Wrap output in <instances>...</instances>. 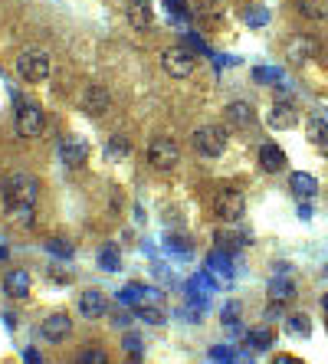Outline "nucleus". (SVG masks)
Wrapping results in <instances>:
<instances>
[{
	"mask_svg": "<svg viewBox=\"0 0 328 364\" xmlns=\"http://www.w3.org/2000/svg\"><path fill=\"white\" fill-rule=\"evenodd\" d=\"M37 194H40L37 177L10 174L4 181V213H7V220L17 223V227H30L33 211H37Z\"/></svg>",
	"mask_w": 328,
	"mask_h": 364,
	"instance_id": "1",
	"label": "nucleus"
},
{
	"mask_svg": "<svg viewBox=\"0 0 328 364\" xmlns=\"http://www.w3.org/2000/svg\"><path fill=\"white\" fill-rule=\"evenodd\" d=\"M178 161H181V144L174 138L161 134V138H154L148 144V164L154 171H171V168H178Z\"/></svg>",
	"mask_w": 328,
	"mask_h": 364,
	"instance_id": "2",
	"label": "nucleus"
},
{
	"mask_svg": "<svg viewBox=\"0 0 328 364\" xmlns=\"http://www.w3.org/2000/svg\"><path fill=\"white\" fill-rule=\"evenodd\" d=\"M17 73L27 82H43L49 76V56L43 49H23L17 56Z\"/></svg>",
	"mask_w": 328,
	"mask_h": 364,
	"instance_id": "3",
	"label": "nucleus"
},
{
	"mask_svg": "<svg viewBox=\"0 0 328 364\" xmlns=\"http://www.w3.org/2000/svg\"><path fill=\"white\" fill-rule=\"evenodd\" d=\"M161 66H164V73H168L171 79H188L190 73H194L197 59L188 46H168L161 53Z\"/></svg>",
	"mask_w": 328,
	"mask_h": 364,
	"instance_id": "4",
	"label": "nucleus"
},
{
	"mask_svg": "<svg viewBox=\"0 0 328 364\" xmlns=\"http://www.w3.org/2000/svg\"><path fill=\"white\" fill-rule=\"evenodd\" d=\"M194 148H197V154H204V158H220L226 148V132L217 128V125H204V128L194 132Z\"/></svg>",
	"mask_w": 328,
	"mask_h": 364,
	"instance_id": "5",
	"label": "nucleus"
},
{
	"mask_svg": "<svg viewBox=\"0 0 328 364\" xmlns=\"http://www.w3.org/2000/svg\"><path fill=\"white\" fill-rule=\"evenodd\" d=\"M47 128V115H43V108L37 102H23L17 108V132L20 138H40Z\"/></svg>",
	"mask_w": 328,
	"mask_h": 364,
	"instance_id": "6",
	"label": "nucleus"
},
{
	"mask_svg": "<svg viewBox=\"0 0 328 364\" xmlns=\"http://www.w3.org/2000/svg\"><path fill=\"white\" fill-rule=\"evenodd\" d=\"M246 211V197L240 191H233V187H226V191L217 194V201H214V213L220 217L224 223H236L240 217H243Z\"/></svg>",
	"mask_w": 328,
	"mask_h": 364,
	"instance_id": "7",
	"label": "nucleus"
},
{
	"mask_svg": "<svg viewBox=\"0 0 328 364\" xmlns=\"http://www.w3.org/2000/svg\"><path fill=\"white\" fill-rule=\"evenodd\" d=\"M319 53H322V43L315 37H302V33H296V37H289V43H286V59L296 63V66L315 59Z\"/></svg>",
	"mask_w": 328,
	"mask_h": 364,
	"instance_id": "8",
	"label": "nucleus"
},
{
	"mask_svg": "<svg viewBox=\"0 0 328 364\" xmlns=\"http://www.w3.org/2000/svg\"><path fill=\"white\" fill-rule=\"evenodd\" d=\"M73 332V318L66 315V312H53V315H47L43 322H40V338L43 341H49V345H59V341H66V335Z\"/></svg>",
	"mask_w": 328,
	"mask_h": 364,
	"instance_id": "9",
	"label": "nucleus"
},
{
	"mask_svg": "<svg viewBox=\"0 0 328 364\" xmlns=\"http://www.w3.org/2000/svg\"><path fill=\"white\" fill-rule=\"evenodd\" d=\"M296 122H299V108L292 106L289 99L272 102V108H269V128L272 132H289Z\"/></svg>",
	"mask_w": 328,
	"mask_h": 364,
	"instance_id": "10",
	"label": "nucleus"
},
{
	"mask_svg": "<svg viewBox=\"0 0 328 364\" xmlns=\"http://www.w3.org/2000/svg\"><path fill=\"white\" fill-rule=\"evenodd\" d=\"M59 161H63L66 168H83V164L89 161V144L79 142V138H66V142L59 144Z\"/></svg>",
	"mask_w": 328,
	"mask_h": 364,
	"instance_id": "11",
	"label": "nucleus"
},
{
	"mask_svg": "<svg viewBox=\"0 0 328 364\" xmlns=\"http://www.w3.org/2000/svg\"><path fill=\"white\" fill-rule=\"evenodd\" d=\"M79 312H83L85 318H102L105 312H109V299H105V292H99V289H85L83 296H79Z\"/></svg>",
	"mask_w": 328,
	"mask_h": 364,
	"instance_id": "12",
	"label": "nucleus"
},
{
	"mask_svg": "<svg viewBox=\"0 0 328 364\" xmlns=\"http://www.w3.org/2000/svg\"><path fill=\"white\" fill-rule=\"evenodd\" d=\"M30 286H33V279H30L27 269H10L7 276H4V292L10 299H27Z\"/></svg>",
	"mask_w": 328,
	"mask_h": 364,
	"instance_id": "13",
	"label": "nucleus"
},
{
	"mask_svg": "<svg viewBox=\"0 0 328 364\" xmlns=\"http://www.w3.org/2000/svg\"><path fill=\"white\" fill-rule=\"evenodd\" d=\"M109 106H112V96H109V89L89 86V89L83 92V108L89 112V115H102Z\"/></svg>",
	"mask_w": 328,
	"mask_h": 364,
	"instance_id": "14",
	"label": "nucleus"
},
{
	"mask_svg": "<svg viewBox=\"0 0 328 364\" xmlns=\"http://www.w3.org/2000/svg\"><path fill=\"white\" fill-rule=\"evenodd\" d=\"M286 161H289V158H286V151H282L279 144H272V142H266L260 148V168L266 174H276V171H282V168H286Z\"/></svg>",
	"mask_w": 328,
	"mask_h": 364,
	"instance_id": "15",
	"label": "nucleus"
},
{
	"mask_svg": "<svg viewBox=\"0 0 328 364\" xmlns=\"http://www.w3.org/2000/svg\"><path fill=\"white\" fill-rule=\"evenodd\" d=\"M226 122L233 128H253L256 125V108L250 102H230L226 106Z\"/></svg>",
	"mask_w": 328,
	"mask_h": 364,
	"instance_id": "16",
	"label": "nucleus"
},
{
	"mask_svg": "<svg viewBox=\"0 0 328 364\" xmlns=\"http://www.w3.org/2000/svg\"><path fill=\"white\" fill-rule=\"evenodd\" d=\"M289 187H292V194H296L299 201H309V197H315V194H319V184H315V177H312V174H302V171H296L289 177Z\"/></svg>",
	"mask_w": 328,
	"mask_h": 364,
	"instance_id": "17",
	"label": "nucleus"
},
{
	"mask_svg": "<svg viewBox=\"0 0 328 364\" xmlns=\"http://www.w3.org/2000/svg\"><path fill=\"white\" fill-rule=\"evenodd\" d=\"M272 341H276V335H272L269 325H260V328H250V332H246V348H250V351H269Z\"/></svg>",
	"mask_w": 328,
	"mask_h": 364,
	"instance_id": "18",
	"label": "nucleus"
},
{
	"mask_svg": "<svg viewBox=\"0 0 328 364\" xmlns=\"http://www.w3.org/2000/svg\"><path fill=\"white\" fill-rule=\"evenodd\" d=\"M246 243H250L246 240V233H236V230H220L217 233V249H224L226 256H236Z\"/></svg>",
	"mask_w": 328,
	"mask_h": 364,
	"instance_id": "19",
	"label": "nucleus"
},
{
	"mask_svg": "<svg viewBox=\"0 0 328 364\" xmlns=\"http://www.w3.org/2000/svg\"><path fill=\"white\" fill-rule=\"evenodd\" d=\"M292 299H296V286H292V279H286V276L269 279V302L282 306V302H292Z\"/></svg>",
	"mask_w": 328,
	"mask_h": 364,
	"instance_id": "20",
	"label": "nucleus"
},
{
	"mask_svg": "<svg viewBox=\"0 0 328 364\" xmlns=\"http://www.w3.org/2000/svg\"><path fill=\"white\" fill-rule=\"evenodd\" d=\"M128 20L135 30L151 27V4L148 0H128Z\"/></svg>",
	"mask_w": 328,
	"mask_h": 364,
	"instance_id": "21",
	"label": "nucleus"
},
{
	"mask_svg": "<svg viewBox=\"0 0 328 364\" xmlns=\"http://www.w3.org/2000/svg\"><path fill=\"white\" fill-rule=\"evenodd\" d=\"M135 315L141 318V322H148V325H164L168 318H164V308L158 306V302H141V306H135Z\"/></svg>",
	"mask_w": 328,
	"mask_h": 364,
	"instance_id": "22",
	"label": "nucleus"
},
{
	"mask_svg": "<svg viewBox=\"0 0 328 364\" xmlns=\"http://www.w3.org/2000/svg\"><path fill=\"white\" fill-rule=\"evenodd\" d=\"M99 266H102L105 272H119V269H122V253H119L115 243H105V246L99 249Z\"/></svg>",
	"mask_w": 328,
	"mask_h": 364,
	"instance_id": "23",
	"label": "nucleus"
},
{
	"mask_svg": "<svg viewBox=\"0 0 328 364\" xmlns=\"http://www.w3.org/2000/svg\"><path fill=\"white\" fill-rule=\"evenodd\" d=\"M305 128H309V132H305V138H309L312 144H328V122L325 118H319V115H312L309 122H305Z\"/></svg>",
	"mask_w": 328,
	"mask_h": 364,
	"instance_id": "24",
	"label": "nucleus"
},
{
	"mask_svg": "<svg viewBox=\"0 0 328 364\" xmlns=\"http://www.w3.org/2000/svg\"><path fill=\"white\" fill-rule=\"evenodd\" d=\"M119 302H122V306H141V302H148V289L141 286V282H128V286L119 292Z\"/></svg>",
	"mask_w": 328,
	"mask_h": 364,
	"instance_id": "25",
	"label": "nucleus"
},
{
	"mask_svg": "<svg viewBox=\"0 0 328 364\" xmlns=\"http://www.w3.org/2000/svg\"><path fill=\"white\" fill-rule=\"evenodd\" d=\"M302 10V17L309 20H325L328 17V0H296Z\"/></svg>",
	"mask_w": 328,
	"mask_h": 364,
	"instance_id": "26",
	"label": "nucleus"
},
{
	"mask_svg": "<svg viewBox=\"0 0 328 364\" xmlns=\"http://www.w3.org/2000/svg\"><path fill=\"white\" fill-rule=\"evenodd\" d=\"M131 154V144H128V138H109V144H105V158L109 161H122V158H128Z\"/></svg>",
	"mask_w": 328,
	"mask_h": 364,
	"instance_id": "27",
	"label": "nucleus"
},
{
	"mask_svg": "<svg viewBox=\"0 0 328 364\" xmlns=\"http://www.w3.org/2000/svg\"><path fill=\"white\" fill-rule=\"evenodd\" d=\"M73 364H109V355H105V348L89 345V348H83V351L75 355Z\"/></svg>",
	"mask_w": 328,
	"mask_h": 364,
	"instance_id": "28",
	"label": "nucleus"
},
{
	"mask_svg": "<svg viewBox=\"0 0 328 364\" xmlns=\"http://www.w3.org/2000/svg\"><path fill=\"white\" fill-rule=\"evenodd\" d=\"M286 328H289V335H296V338H309L312 335L309 315H289L286 318Z\"/></svg>",
	"mask_w": 328,
	"mask_h": 364,
	"instance_id": "29",
	"label": "nucleus"
},
{
	"mask_svg": "<svg viewBox=\"0 0 328 364\" xmlns=\"http://www.w3.org/2000/svg\"><path fill=\"white\" fill-rule=\"evenodd\" d=\"M210 361H220V364H243L246 358L236 351V348H210Z\"/></svg>",
	"mask_w": 328,
	"mask_h": 364,
	"instance_id": "30",
	"label": "nucleus"
},
{
	"mask_svg": "<svg viewBox=\"0 0 328 364\" xmlns=\"http://www.w3.org/2000/svg\"><path fill=\"white\" fill-rule=\"evenodd\" d=\"M207 266L214 269V272H224V276H230V272H233V266H230V256H226L224 249H217V246H214V253L207 256Z\"/></svg>",
	"mask_w": 328,
	"mask_h": 364,
	"instance_id": "31",
	"label": "nucleus"
},
{
	"mask_svg": "<svg viewBox=\"0 0 328 364\" xmlns=\"http://www.w3.org/2000/svg\"><path fill=\"white\" fill-rule=\"evenodd\" d=\"M253 76H256V82H279L282 73H279V69H269V66H256Z\"/></svg>",
	"mask_w": 328,
	"mask_h": 364,
	"instance_id": "32",
	"label": "nucleus"
},
{
	"mask_svg": "<svg viewBox=\"0 0 328 364\" xmlns=\"http://www.w3.org/2000/svg\"><path fill=\"white\" fill-rule=\"evenodd\" d=\"M47 249L53 253V256L63 259V263H66L69 256H73V246H69V243H63V240H49V243H47Z\"/></svg>",
	"mask_w": 328,
	"mask_h": 364,
	"instance_id": "33",
	"label": "nucleus"
},
{
	"mask_svg": "<svg viewBox=\"0 0 328 364\" xmlns=\"http://www.w3.org/2000/svg\"><path fill=\"white\" fill-rule=\"evenodd\" d=\"M164 246L174 249V253H188L190 243H188V240H181V233H168V237H164Z\"/></svg>",
	"mask_w": 328,
	"mask_h": 364,
	"instance_id": "34",
	"label": "nucleus"
},
{
	"mask_svg": "<svg viewBox=\"0 0 328 364\" xmlns=\"http://www.w3.org/2000/svg\"><path fill=\"white\" fill-rule=\"evenodd\" d=\"M224 322H226L230 328L240 325V302H230V306L224 308Z\"/></svg>",
	"mask_w": 328,
	"mask_h": 364,
	"instance_id": "35",
	"label": "nucleus"
},
{
	"mask_svg": "<svg viewBox=\"0 0 328 364\" xmlns=\"http://www.w3.org/2000/svg\"><path fill=\"white\" fill-rule=\"evenodd\" d=\"M164 7H168V13H174L181 23H188V10L181 7V0H164Z\"/></svg>",
	"mask_w": 328,
	"mask_h": 364,
	"instance_id": "36",
	"label": "nucleus"
},
{
	"mask_svg": "<svg viewBox=\"0 0 328 364\" xmlns=\"http://www.w3.org/2000/svg\"><path fill=\"white\" fill-rule=\"evenodd\" d=\"M49 276L56 279V282H69V279H73L69 272H63V269H59V263H53V266H49Z\"/></svg>",
	"mask_w": 328,
	"mask_h": 364,
	"instance_id": "37",
	"label": "nucleus"
},
{
	"mask_svg": "<svg viewBox=\"0 0 328 364\" xmlns=\"http://www.w3.org/2000/svg\"><path fill=\"white\" fill-rule=\"evenodd\" d=\"M272 364H305V361L296 358V355H276V358H272Z\"/></svg>",
	"mask_w": 328,
	"mask_h": 364,
	"instance_id": "38",
	"label": "nucleus"
},
{
	"mask_svg": "<svg viewBox=\"0 0 328 364\" xmlns=\"http://www.w3.org/2000/svg\"><path fill=\"white\" fill-rule=\"evenodd\" d=\"M23 361L27 364H43V358H40L37 348H27V351H23Z\"/></svg>",
	"mask_w": 328,
	"mask_h": 364,
	"instance_id": "39",
	"label": "nucleus"
},
{
	"mask_svg": "<svg viewBox=\"0 0 328 364\" xmlns=\"http://www.w3.org/2000/svg\"><path fill=\"white\" fill-rule=\"evenodd\" d=\"M125 348H128V351H131V355H135V358H138L141 355V345H138V338H125Z\"/></svg>",
	"mask_w": 328,
	"mask_h": 364,
	"instance_id": "40",
	"label": "nucleus"
},
{
	"mask_svg": "<svg viewBox=\"0 0 328 364\" xmlns=\"http://www.w3.org/2000/svg\"><path fill=\"white\" fill-rule=\"evenodd\" d=\"M246 20H250V23H262V20H266V13H262V10H256V13H246Z\"/></svg>",
	"mask_w": 328,
	"mask_h": 364,
	"instance_id": "41",
	"label": "nucleus"
},
{
	"mask_svg": "<svg viewBox=\"0 0 328 364\" xmlns=\"http://www.w3.org/2000/svg\"><path fill=\"white\" fill-rule=\"evenodd\" d=\"M299 217H305V220L312 217V207H309V203H302V207H299Z\"/></svg>",
	"mask_w": 328,
	"mask_h": 364,
	"instance_id": "42",
	"label": "nucleus"
},
{
	"mask_svg": "<svg viewBox=\"0 0 328 364\" xmlns=\"http://www.w3.org/2000/svg\"><path fill=\"white\" fill-rule=\"evenodd\" d=\"M322 308H325V325H328V296H322Z\"/></svg>",
	"mask_w": 328,
	"mask_h": 364,
	"instance_id": "43",
	"label": "nucleus"
}]
</instances>
